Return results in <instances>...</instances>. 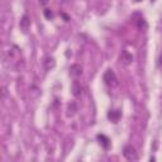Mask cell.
<instances>
[{
  "label": "cell",
  "instance_id": "6da1fadb",
  "mask_svg": "<svg viewBox=\"0 0 162 162\" xmlns=\"http://www.w3.org/2000/svg\"><path fill=\"white\" fill-rule=\"evenodd\" d=\"M104 81H105V84H107L108 86H110V87L118 86V79H117L115 74L112 70H108L104 74Z\"/></svg>",
  "mask_w": 162,
  "mask_h": 162
},
{
  "label": "cell",
  "instance_id": "7a4b0ae2",
  "mask_svg": "<svg viewBox=\"0 0 162 162\" xmlns=\"http://www.w3.org/2000/svg\"><path fill=\"white\" fill-rule=\"evenodd\" d=\"M123 155L128 161H137L138 160V156H137L136 149L133 148L132 146H125L124 151H123Z\"/></svg>",
  "mask_w": 162,
  "mask_h": 162
},
{
  "label": "cell",
  "instance_id": "3957f363",
  "mask_svg": "<svg viewBox=\"0 0 162 162\" xmlns=\"http://www.w3.org/2000/svg\"><path fill=\"white\" fill-rule=\"evenodd\" d=\"M81 74H82V67H81L80 65L75 63L70 67V75L72 76V77L76 79V77H79V76H81Z\"/></svg>",
  "mask_w": 162,
  "mask_h": 162
},
{
  "label": "cell",
  "instance_id": "277c9868",
  "mask_svg": "<svg viewBox=\"0 0 162 162\" xmlns=\"http://www.w3.org/2000/svg\"><path fill=\"white\" fill-rule=\"evenodd\" d=\"M43 65H44V68H46L47 71H50L51 68H53V67H55L56 61H55V58H53V57H47L46 60H44Z\"/></svg>",
  "mask_w": 162,
  "mask_h": 162
},
{
  "label": "cell",
  "instance_id": "5b68a950",
  "mask_svg": "<svg viewBox=\"0 0 162 162\" xmlns=\"http://www.w3.org/2000/svg\"><path fill=\"white\" fill-rule=\"evenodd\" d=\"M71 91L75 96H79L81 94V86L77 81H74V84H72V86H71Z\"/></svg>",
  "mask_w": 162,
  "mask_h": 162
},
{
  "label": "cell",
  "instance_id": "8992f818",
  "mask_svg": "<svg viewBox=\"0 0 162 162\" xmlns=\"http://www.w3.org/2000/svg\"><path fill=\"white\" fill-rule=\"evenodd\" d=\"M108 117H109V119H110L112 122H118L119 120V118H120V113L118 112V110H113V112H110L108 114Z\"/></svg>",
  "mask_w": 162,
  "mask_h": 162
},
{
  "label": "cell",
  "instance_id": "52a82bcc",
  "mask_svg": "<svg viewBox=\"0 0 162 162\" xmlns=\"http://www.w3.org/2000/svg\"><path fill=\"white\" fill-rule=\"evenodd\" d=\"M31 26V20L29 18L27 17V15H24V17L22 18V20H20V28L22 29H28V27Z\"/></svg>",
  "mask_w": 162,
  "mask_h": 162
},
{
  "label": "cell",
  "instance_id": "ba28073f",
  "mask_svg": "<svg viewBox=\"0 0 162 162\" xmlns=\"http://www.w3.org/2000/svg\"><path fill=\"white\" fill-rule=\"evenodd\" d=\"M98 138H100V139H103V141H104V142H103V144H104V147H105V148H108V147H109V143H108L109 139H108L105 136H98Z\"/></svg>",
  "mask_w": 162,
  "mask_h": 162
},
{
  "label": "cell",
  "instance_id": "9c48e42d",
  "mask_svg": "<svg viewBox=\"0 0 162 162\" xmlns=\"http://www.w3.org/2000/svg\"><path fill=\"white\" fill-rule=\"evenodd\" d=\"M44 15H46V18L47 19H51V18H53V13L50 10V9H46L44 10Z\"/></svg>",
  "mask_w": 162,
  "mask_h": 162
},
{
  "label": "cell",
  "instance_id": "30bf717a",
  "mask_svg": "<svg viewBox=\"0 0 162 162\" xmlns=\"http://www.w3.org/2000/svg\"><path fill=\"white\" fill-rule=\"evenodd\" d=\"M39 3L42 4V5H46V4L48 3V0H39Z\"/></svg>",
  "mask_w": 162,
  "mask_h": 162
},
{
  "label": "cell",
  "instance_id": "8fae6325",
  "mask_svg": "<svg viewBox=\"0 0 162 162\" xmlns=\"http://www.w3.org/2000/svg\"><path fill=\"white\" fill-rule=\"evenodd\" d=\"M136 1H141V0H136Z\"/></svg>",
  "mask_w": 162,
  "mask_h": 162
}]
</instances>
